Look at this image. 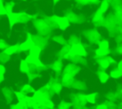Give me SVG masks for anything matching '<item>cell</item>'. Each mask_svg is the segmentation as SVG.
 <instances>
[{"mask_svg": "<svg viewBox=\"0 0 122 109\" xmlns=\"http://www.w3.org/2000/svg\"><path fill=\"white\" fill-rule=\"evenodd\" d=\"M105 98H107V100L116 101V98H115V96H114V93H113V92H108V93L105 95Z\"/></svg>", "mask_w": 122, "mask_h": 109, "instance_id": "836d02e7", "label": "cell"}, {"mask_svg": "<svg viewBox=\"0 0 122 109\" xmlns=\"http://www.w3.org/2000/svg\"><path fill=\"white\" fill-rule=\"evenodd\" d=\"M7 47H8L7 42L3 39H0V50H5Z\"/></svg>", "mask_w": 122, "mask_h": 109, "instance_id": "b9f144b4", "label": "cell"}, {"mask_svg": "<svg viewBox=\"0 0 122 109\" xmlns=\"http://www.w3.org/2000/svg\"><path fill=\"white\" fill-rule=\"evenodd\" d=\"M7 14H8V12H7L6 9L4 8V6L0 7V15H7Z\"/></svg>", "mask_w": 122, "mask_h": 109, "instance_id": "ee69618b", "label": "cell"}, {"mask_svg": "<svg viewBox=\"0 0 122 109\" xmlns=\"http://www.w3.org/2000/svg\"><path fill=\"white\" fill-rule=\"evenodd\" d=\"M97 47H98V48H101V49H106V50L111 49V48H110V42H109V40H107V39H101V40L97 43Z\"/></svg>", "mask_w": 122, "mask_h": 109, "instance_id": "f546056e", "label": "cell"}, {"mask_svg": "<svg viewBox=\"0 0 122 109\" xmlns=\"http://www.w3.org/2000/svg\"><path fill=\"white\" fill-rule=\"evenodd\" d=\"M74 80V77L71 76H68V75H64L62 74V76H61V83H62V86L65 87V88H71V85H72V82Z\"/></svg>", "mask_w": 122, "mask_h": 109, "instance_id": "2e32d148", "label": "cell"}, {"mask_svg": "<svg viewBox=\"0 0 122 109\" xmlns=\"http://www.w3.org/2000/svg\"><path fill=\"white\" fill-rule=\"evenodd\" d=\"M76 2V4L80 5V6H85V5H88V2L87 0H74Z\"/></svg>", "mask_w": 122, "mask_h": 109, "instance_id": "7bdbcfd3", "label": "cell"}, {"mask_svg": "<svg viewBox=\"0 0 122 109\" xmlns=\"http://www.w3.org/2000/svg\"><path fill=\"white\" fill-rule=\"evenodd\" d=\"M33 45H34V42H33V39H32V34L28 33L26 39L22 43L18 44V52H27Z\"/></svg>", "mask_w": 122, "mask_h": 109, "instance_id": "9c48e42d", "label": "cell"}, {"mask_svg": "<svg viewBox=\"0 0 122 109\" xmlns=\"http://www.w3.org/2000/svg\"><path fill=\"white\" fill-rule=\"evenodd\" d=\"M52 1H53V5H55V4H57L60 0H52Z\"/></svg>", "mask_w": 122, "mask_h": 109, "instance_id": "7dc6e473", "label": "cell"}, {"mask_svg": "<svg viewBox=\"0 0 122 109\" xmlns=\"http://www.w3.org/2000/svg\"><path fill=\"white\" fill-rule=\"evenodd\" d=\"M40 108L41 109H53L54 108V102L51 98H47L44 101V103L41 105Z\"/></svg>", "mask_w": 122, "mask_h": 109, "instance_id": "83f0119b", "label": "cell"}, {"mask_svg": "<svg viewBox=\"0 0 122 109\" xmlns=\"http://www.w3.org/2000/svg\"><path fill=\"white\" fill-rule=\"evenodd\" d=\"M109 76L111 78H113V79H119L122 77V72L117 68V67H113L111 69L110 73H109Z\"/></svg>", "mask_w": 122, "mask_h": 109, "instance_id": "ac0fdd59", "label": "cell"}, {"mask_svg": "<svg viewBox=\"0 0 122 109\" xmlns=\"http://www.w3.org/2000/svg\"><path fill=\"white\" fill-rule=\"evenodd\" d=\"M67 42L70 45H72V44H76V43H82V40H81L80 35H78L76 33H73V34H71L69 36V39L67 40Z\"/></svg>", "mask_w": 122, "mask_h": 109, "instance_id": "7402d4cb", "label": "cell"}, {"mask_svg": "<svg viewBox=\"0 0 122 109\" xmlns=\"http://www.w3.org/2000/svg\"><path fill=\"white\" fill-rule=\"evenodd\" d=\"M49 67L51 69V71H53L55 73L56 76L61 75L62 70H63V67H64L63 66V59H61V58L58 57L56 60H54L52 63H51L49 65Z\"/></svg>", "mask_w": 122, "mask_h": 109, "instance_id": "4fadbf2b", "label": "cell"}, {"mask_svg": "<svg viewBox=\"0 0 122 109\" xmlns=\"http://www.w3.org/2000/svg\"><path fill=\"white\" fill-rule=\"evenodd\" d=\"M13 7H14V2H7L5 5H4V8L6 9L7 12H12V10H13Z\"/></svg>", "mask_w": 122, "mask_h": 109, "instance_id": "d6a6232c", "label": "cell"}, {"mask_svg": "<svg viewBox=\"0 0 122 109\" xmlns=\"http://www.w3.org/2000/svg\"><path fill=\"white\" fill-rule=\"evenodd\" d=\"M46 87L50 90V92L51 93V95H59L63 89L62 83L60 81L59 78L57 77H52L50 79V81L46 84Z\"/></svg>", "mask_w": 122, "mask_h": 109, "instance_id": "5b68a950", "label": "cell"}, {"mask_svg": "<svg viewBox=\"0 0 122 109\" xmlns=\"http://www.w3.org/2000/svg\"><path fill=\"white\" fill-rule=\"evenodd\" d=\"M116 67H117V68L122 72V59H120L119 61H117V62H116Z\"/></svg>", "mask_w": 122, "mask_h": 109, "instance_id": "f6af8a7d", "label": "cell"}, {"mask_svg": "<svg viewBox=\"0 0 122 109\" xmlns=\"http://www.w3.org/2000/svg\"><path fill=\"white\" fill-rule=\"evenodd\" d=\"M83 109H91V108H90V107H88V106H85Z\"/></svg>", "mask_w": 122, "mask_h": 109, "instance_id": "681fc988", "label": "cell"}, {"mask_svg": "<svg viewBox=\"0 0 122 109\" xmlns=\"http://www.w3.org/2000/svg\"><path fill=\"white\" fill-rule=\"evenodd\" d=\"M97 94H98V93H96V92L89 93V94H85V99H86L87 103H90V104H95V103H96Z\"/></svg>", "mask_w": 122, "mask_h": 109, "instance_id": "d6986e66", "label": "cell"}, {"mask_svg": "<svg viewBox=\"0 0 122 109\" xmlns=\"http://www.w3.org/2000/svg\"><path fill=\"white\" fill-rule=\"evenodd\" d=\"M70 53L73 55H79V56H83V57H87V55H88L87 49L82 43H76V44L71 45Z\"/></svg>", "mask_w": 122, "mask_h": 109, "instance_id": "52a82bcc", "label": "cell"}, {"mask_svg": "<svg viewBox=\"0 0 122 109\" xmlns=\"http://www.w3.org/2000/svg\"><path fill=\"white\" fill-rule=\"evenodd\" d=\"M18 52V44H13L10 46H8L5 50H4V54H6L7 55H12L14 54H16Z\"/></svg>", "mask_w": 122, "mask_h": 109, "instance_id": "ffe728a7", "label": "cell"}, {"mask_svg": "<svg viewBox=\"0 0 122 109\" xmlns=\"http://www.w3.org/2000/svg\"><path fill=\"white\" fill-rule=\"evenodd\" d=\"M115 53L118 54H122V41H121L119 44H116Z\"/></svg>", "mask_w": 122, "mask_h": 109, "instance_id": "f35d334b", "label": "cell"}, {"mask_svg": "<svg viewBox=\"0 0 122 109\" xmlns=\"http://www.w3.org/2000/svg\"><path fill=\"white\" fill-rule=\"evenodd\" d=\"M71 103L73 109H83L87 106V101L85 99V94L82 92H76L71 96Z\"/></svg>", "mask_w": 122, "mask_h": 109, "instance_id": "3957f363", "label": "cell"}, {"mask_svg": "<svg viewBox=\"0 0 122 109\" xmlns=\"http://www.w3.org/2000/svg\"><path fill=\"white\" fill-rule=\"evenodd\" d=\"M95 62L97 63V65L99 66V68L103 69V70H107L111 67V64L108 60V57L107 56H97V55H94L93 56Z\"/></svg>", "mask_w": 122, "mask_h": 109, "instance_id": "5bb4252c", "label": "cell"}, {"mask_svg": "<svg viewBox=\"0 0 122 109\" xmlns=\"http://www.w3.org/2000/svg\"><path fill=\"white\" fill-rule=\"evenodd\" d=\"M20 91H21L23 94H25L26 96H28L29 94H32L35 90L33 89V87H32L30 84H24V85L21 87Z\"/></svg>", "mask_w": 122, "mask_h": 109, "instance_id": "484cf974", "label": "cell"}, {"mask_svg": "<svg viewBox=\"0 0 122 109\" xmlns=\"http://www.w3.org/2000/svg\"><path fill=\"white\" fill-rule=\"evenodd\" d=\"M70 109H73V108H70Z\"/></svg>", "mask_w": 122, "mask_h": 109, "instance_id": "db71d44e", "label": "cell"}, {"mask_svg": "<svg viewBox=\"0 0 122 109\" xmlns=\"http://www.w3.org/2000/svg\"><path fill=\"white\" fill-rule=\"evenodd\" d=\"M96 76H97L98 80H99L101 83H107L108 80L110 79L109 74L106 72V70H103V69H101V68H98V69H97V71H96Z\"/></svg>", "mask_w": 122, "mask_h": 109, "instance_id": "9a60e30c", "label": "cell"}, {"mask_svg": "<svg viewBox=\"0 0 122 109\" xmlns=\"http://www.w3.org/2000/svg\"><path fill=\"white\" fill-rule=\"evenodd\" d=\"M8 16V20H9V25H10V29L11 30L12 27L17 24V23H21V24H26L29 21H30L31 19L35 18L34 15H30L27 12H9L7 14Z\"/></svg>", "mask_w": 122, "mask_h": 109, "instance_id": "6da1fadb", "label": "cell"}, {"mask_svg": "<svg viewBox=\"0 0 122 109\" xmlns=\"http://www.w3.org/2000/svg\"><path fill=\"white\" fill-rule=\"evenodd\" d=\"M112 109H118V108H117V107H116V108H112Z\"/></svg>", "mask_w": 122, "mask_h": 109, "instance_id": "816d5d0a", "label": "cell"}, {"mask_svg": "<svg viewBox=\"0 0 122 109\" xmlns=\"http://www.w3.org/2000/svg\"><path fill=\"white\" fill-rule=\"evenodd\" d=\"M113 93H114V96H115L116 100H121V99H122V87H121V86L117 87V88L113 91Z\"/></svg>", "mask_w": 122, "mask_h": 109, "instance_id": "1f68e13d", "label": "cell"}, {"mask_svg": "<svg viewBox=\"0 0 122 109\" xmlns=\"http://www.w3.org/2000/svg\"><path fill=\"white\" fill-rule=\"evenodd\" d=\"M5 72H6V68L0 64V82H2L4 80V75H5Z\"/></svg>", "mask_w": 122, "mask_h": 109, "instance_id": "d590c367", "label": "cell"}, {"mask_svg": "<svg viewBox=\"0 0 122 109\" xmlns=\"http://www.w3.org/2000/svg\"><path fill=\"white\" fill-rule=\"evenodd\" d=\"M52 40L54 42H56L57 44H60V45H64L67 43V39L63 36V35H60V34H56V35H53L52 36Z\"/></svg>", "mask_w": 122, "mask_h": 109, "instance_id": "f1b7e54d", "label": "cell"}, {"mask_svg": "<svg viewBox=\"0 0 122 109\" xmlns=\"http://www.w3.org/2000/svg\"><path fill=\"white\" fill-rule=\"evenodd\" d=\"M107 57H108V60H109V62H110V64H111V66L112 65H116V60L112 56V55H107Z\"/></svg>", "mask_w": 122, "mask_h": 109, "instance_id": "60d3db41", "label": "cell"}, {"mask_svg": "<svg viewBox=\"0 0 122 109\" xmlns=\"http://www.w3.org/2000/svg\"><path fill=\"white\" fill-rule=\"evenodd\" d=\"M94 109H108V107H107V105L104 102H102V103L96 104L95 107H94Z\"/></svg>", "mask_w": 122, "mask_h": 109, "instance_id": "ab89813d", "label": "cell"}, {"mask_svg": "<svg viewBox=\"0 0 122 109\" xmlns=\"http://www.w3.org/2000/svg\"><path fill=\"white\" fill-rule=\"evenodd\" d=\"M52 17L54 19L56 29H59L61 31H66L70 27V25H71V23L69 22V20L65 16H59V15L53 14Z\"/></svg>", "mask_w": 122, "mask_h": 109, "instance_id": "ba28073f", "label": "cell"}, {"mask_svg": "<svg viewBox=\"0 0 122 109\" xmlns=\"http://www.w3.org/2000/svg\"><path fill=\"white\" fill-rule=\"evenodd\" d=\"M64 16L69 20L70 23H72V24H82L85 21L83 17H81L79 14H76L75 12H73L71 11H66Z\"/></svg>", "mask_w": 122, "mask_h": 109, "instance_id": "30bf717a", "label": "cell"}, {"mask_svg": "<svg viewBox=\"0 0 122 109\" xmlns=\"http://www.w3.org/2000/svg\"><path fill=\"white\" fill-rule=\"evenodd\" d=\"M14 94H15V97H16L17 100H21L26 97V95L23 94L21 91H16V92H14Z\"/></svg>", "mask_w": 122, "mask_h": 109, "instance_id": "74e56055", "label": "cell"}, {"mask_svg": "<svg viewBox=\"0 0 122 109\" xmlns=\"http://www.w3.org/2000/svg\"><path fill=\"white\" fill-rule=\"evenodd\" d=\"M70 47H71V45H70L68 42H67L66 44L62 45V48L59 50V52H58V54H57L58 57L61 58V59H63V57L69 53V51H70Z\"/></svg>", "mask_w": 122, "mask_h": 109, "instance_id": "44dd1931", "label": "cell"}, {"mask_svg": "<svg viewBox=\"0 0 122 109\" xmlns=\"http://www.w3.org/2000/svg\"><path fill=\"white\" fill-rule=\"evenodd\" d=\"M41 52H42V49L40 47H38L37 45H35V44L29 50V54L32 56H35V57H39L40 54H41Z\"/></svg>", "mask_w": 122, "mask_h": 109, "instance_id": "603a6c76", "label": "cell"}, {"mask_svg": "<svg viewBox=\"0 0 122 109\" xmlns=\"http://www.w3.org/2000/svg\"><path fill=\"white\" fill-rule=\"evenodd\" d=\"M111 53H112L111 49L106 50V49H101L97 47L94 50V55H97V56H107V55H110Z\"/></svg>", "mask_w": 122, "mask_h": 109, "instance_id": "cb8c5ba5", "label": "cell"}, {"mask_svg": "<svg viewBox=\"0 0 122 109\" xmlns=\"http://www.w3.org/2000/svg\"><path fill=\"white\" fill-rule=\"evenodd\" d=\"M84 36L88 40V42H90L91 44H97L102 39V35L97 31L96 28H92V29H89L85 31Z\"/></svg>", "mask_w": 122, "mask_h": 109, "instance_id": "277c9868", "label": "cell"}, {"mask_svg": "<svg viewBox=\"0 0 122 109\" xmlns=\"http://www.w3.org/2000/svg\"><path fill=\"white\" fill-rule=\"evenodd\" d=\"M33 25H34V28L36 29V31L38 32L39 34L46 36V37H50L52 34L53 30L47 25V23L44 21V19L35 18L33 20Z\"/></svg>", "mask_w": 122, "mask_h": 109, "instance_id": "7a4b0ae2", "label": "cell"}, {"mask_svg": "<svg viewBox=\"0 0 122 109\" xmlns=\"http://www.w3.org/2000/svg\"><path fill=\"white\" fill-rule=\"evenodd\" d=\"M71 88L74 89V90H76V91L83 92V91H86V90H87V84H86V82H84L83 80L74 79L73 82H72Z\"/></svg>", "mask_w": 122, "mask_h": 109, "instance_id": "e0dca14e", "label": "cell"}, {"mask_svg": "<svg viewBox=\"0 0 122 109\" xmlns=\"http://www.w3.org/2000/svg\"><path fill=\"white\" fill-rule=\"evenodd\" d=\"M98 1L99 0H87L88 4H96V3H98Z\"/></svg>", "mask_w": 122, "mask_h": 109, "instance_id": "bcb514c9", "label": "cell"}, {"mask_svg": "<svg viewBox=\"0 0 122 109\" xmlns=\"http://www.w3.org/2000/svg\"><path fill=\"white\" fill-rule=\"evenodd\" d=\"M19 69L22 73L24 74H28L30 72V64L25 60V59H22L20 61V64H19Z\"/></svg>", "mask_w": 122, "mask_h": 109, "instance_id": "d4e9b609", "label": "cell"}, {"mask_svg": "<svg viewBox=\"0 0 122 109\" xmlns=\"http://www.w3.org/2000/svg\"><path fill=\"white\" fill-rule=\"evenodd\" d=\"M108 2H109V4H110V6H112L113 8H115L116 6H118V5H120L121 4V0H107Z\"/></svg>", "mask_w": 122, "mask_h": 109, "instance_id": "8d00e7d4", "label": "cell"}, {"mask_svg": "<svg viewBox=\"0 0 122 109\" xmlns=\"http://www.w3.org/2000/svg\"><path fill=\"white\" fill-rule=\"evenodd\" d=\"M4 6V3H3V0H0V7H3Z\"/></svg>", "mask_w": 122, "mask_h": 109, "instance_id": "c3c4849f", "label": "cell"}, {"mask_svg": "<svg viewBox=\"0 0 122 109\" xmlns=\"http://www.w3.org/2000/svg\"><path fill=\"white\" fill-rule=\"evenodd\" d=\"M32 39H33V42L35 45H37L38 47H40L42 50L48 45V42H49V37H46V36H43L41 34H35V35H32Z\"/></svg>", "mask_w": 122, "mask_h": 109, "instance_id": "7c38bea8", "label": "cell"}, {"mask_svg": "<svg viewBox=\"0 0 122 109\" xmlns=\"http://www.w3.org/2000/svg\"><path fill=\"white\" fill-rule=\"evenodd\" d=\"M81 71V67L77 64H74V63H68L66 64L64 67H63V70H62V74L64 75H68V76H71L72 77H74L77 74H79Z\"/></svg>", "mask_w": 122, "mask_h": 109, "instance_id": "8992f818", "label": "cell"}, {"mask_svg": "<svg viewBox=\"0 0 122 109\" xmlns=\"http://www.w3.org/2000/svg\"><path fill=\"white\" fill-rule=\"evenodd\" d=\"M31 109H41L40 107H37V108H31Z\"/></svg>", "mask_w": 122, "mask_h": 109, "instance_id": "f907efd6", "label": "cell"}, {"mask_svg": "<svg viewBox=\"0 0 122 109\" xmlns=\"http://www.w3.org/2000/svg\"><path fill=\"white\" fill-rule=\"evenodd\" d=\"M70 108H71V103L66 100H61L57 105V109H70Z\"/></svg>", "mask_w": 122, "mask_h": 109, "instance_id": "4dcf8cb0", "label": "cell"}, {"mask_svg": "<svg viewBox=\"0 0 122 109\" xmlns=\"http://www.w3.org/2000/svg\"><path fill=\"white\" fill-rule=\"evenodd\" d=\"M104 13L99 10L97 9L92 16V24L95 26V27H102L103 26V22H104Z\"/></svg>", "mask_w": 122, "mask_h": 109, "instance_id": "8fae6325", "label": "cell"}, {"mask_svg": "<svg viewBox=\"0 0 122 109\" xmlns=\"http://www.w3.org/2000/svg\"><path fill=\"white\" fill-rule=\"evenodd\" d=\"M110 4H109V2L107 1V0H102L101 2H100V5H99V10L105 14L108 11H109V9H110Z\"/></svg>", "mask_w": 122, "mask_h": 109, "instance_id": "4316f807", "label": "cell"}, {"mask_svg": "<svg viewBox=\"0 0 122 109\" xmlns=\"http://www.w3.org/2000/svg\"><path fill=\"white\" fill-rule=\"evenodd\" d=\"M20 1H27V0H20Z\"/></svg>", "mask_w": 122, "mask_h": 109, "instance_id": "f5cc1de1", "label": "cell"}, {"mask_svg": "<svg viewBox=\"0 0 122 109\" xmlns=\"http://www.w3.org/2000/svg\"><path fill=\"white\" fill-rule=\"evenodd\" d=\"M106 105H107V107H108V109H112V108H116L117 107V103L115 102V101H111V100H106L105 102H104Z\"/></svg>", "mask_w": 122, "mask_h": 109, "instance_id": "e575fe53", "label": "cell"}]
</instances>
